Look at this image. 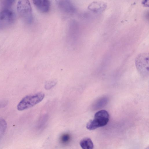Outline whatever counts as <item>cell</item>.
I'll use <instances>...</instances> for the list:
<instances>
[{"mask_svg": "<svg viewBox=\"0 0 149 149\" xmlns=\"http://www.w3.org/2000/svg\"><path fill=\"white\" fill-rule=\"evenodd\" d=\"M45 94L39 92L28 95L23 98L18 104L17 109L19 111H23L41 102L45 97Z\"/></svg>", "mask_w": 149, "mask_h": 149, "instance_id": "cell-1", "label": "cell"}, {"mask_svg": "<svg viewBox=\"0 0 149 149\" xmlns=\"http://www.w3.org/2000/svg\"><path fill=\"white\" fill-rule=\"evenodd\" d=\"M109 120V115L105 110H101L97 112L93 120L89 121L86 126L87 128L93 130L96 128L106 125Z\"/></svg>", "mask_w": 149, "mask_h": 149, "instance_id": "cell-2", "label": "cell"}, {"mask_svg": "<svg viewBox=\"0 0 149 149\" xmlns=\"http://www.w3.org/2000/svg\"><path fill=\"white\" fill-rule=\"evenodd\" d=\"M17 10L20 17L24 21L28 24L32 22L33 17L32 8L28 0L19 1L17 4Z\"/></svg>", "mask_w": 149, "mask_h": 149, "instance_id": "cell-3", "label": "cell"}, {"mask_svg": "<svg viewBox=\"0 0 149 149\" xmlns=\"http://www.w3.org/2000/svg\"><path fill=\"white\" fill-rule=\"evenodd\" d=\"M15 16L10 9H3L0 12V29L7 27L14 22Z\"/></svg>", "mask_w": 149, "mask_h": 149, "instance_id": "cell-4", "label": "cell"}, {"mask_svg": "<svg viewBox=\"0 0 149 149\" xmlns=\"http://www.w3.org/2000/svg\"><path fill=\"white\" fill-rule=\"evenodd\" d=\"M136 64L137 68L141 72L148 71L149 54L142 53L139 54L136 59Z\"/></svg>", "mask_w": 149, "mask_h": 149, "instance_id": "cell-5", "label": "cell"}, {"mask_svg": "<svg viewBox=\"0 0 149 149\" xmlns=\"http://www.w3.org/2000/svg\"><path fill=\"white\" fill-rule=\"evenodd\" d=\"M57 3L59 9L65 13L71 14L75 11V7L70 1H58Z\"/></svg>", "mask_w": 149, "mask_h": 149, "instance_id": "cell-6", "label": "cell"}, {"mask_svg": "<svg viewBox=\"0 0 149 149\" xmlns=\"http://www.w3.org/2000/svg\"><path fill=\"white\" fill-rule=\"evenodd\" d=\"M33 3L36 8L40 12L44 13L48 12L51 6V2L48 0H34Z\"/></svg>", "mask_w": 149, "mask_h": 149, "instance_id": "cell-7", "label": "cell"}, {"mask_svg": "<svg viewBox=\"0 0 149 149\" xmlns=\"http://www.w3.org/2000/svg\"><path fill=\"white\" fill-rule=\"evenodd\" d=\"M107 3L102 1H94L89 5L88 9L95 13H100L103 11L107 7Z\"/></svg>", "mask_w": 149, "mask_h": 149, "instance_id": "cell-8", "label": "cell"}, {"mask_svg": "<svg viewBox=\"0 0 149 149\" xmlns=\"http://www.w3.org/2000/svg\"><path fill=\"white\" fill-rule=\"evenodd\" d=\"M80 145L82 149H93L94 146L91 140L88 138H85L81 140Z\"/></svg>", "mask_w": 149, "mask_h": 149, "instance_id": "cell-9", "label": "cell"}, {"mask_svg": "<svg viewBox=\"0 0 149 149\" xmlns=\"http://www.w3.org/2000/svg\"><path fill=\"white\" fill-rule=\"evenodd\" d=\"M108 102L107 98L104 97L98 100L94 104L93 106V109H100L105 106Z\"/></svg>", "mask_w": 149, "mask_h": 149, "instance_id": "cell-10", "label": "cell"}, {"mask_svg": "<svg viewBox=\"0 0 149 149\" xmlns=\"http://www.w3.org/2000/svg\"><path fill=\"white\" fill-rule=\"evenodd\" d=\"M7 127V123L3 119H0V141L3 136Z\"/></svg>", "mask_w": 149, "mask_h": 149, "instance_id": "cell-11", "label": "cell"}, {"mask_svg": "<svg viewBox=\"0 0 149 149\" xmlns=\"http://www.w3.org/2000/svg\"><path fill=\"white\" fill-rule=\"evenodd\" d=\"M71 137L68 134H63L60 138V141L62 143L65 144L68 143L70 141Z\"/></svg>", "mask_w": 149, "mask_h": 149, "instance_id": "cell-12", "label": "cell"}, {"mask_svg": "<svg viewBox=\"0 0 149 149\" xmlns=\"http://www.w3.org/2000/svg\"><path fill=\"white\" fill-rule=\"evenodd\" d=\"M14 1V0L4 1L2 3L3 9H10Z\"/></svg>", "mask_w": 149, "mask_h": 149, "instance_id": "cell-13", "label": "cell"}, {"mask_svg": "<svg viewBox=\"0 0 149 149\" xmlns=\"http://www.w3.org/2000/svg\"><path fill=\"white\" fill-rule=\"evenodd\" d=\"M56 83V82L54 81H48L45 84V88L46 89H50L55 86Z\"/></svg>", "mask_w": 149, "mask_h": 149, "instance_id": "cell-14", "label": "cell"}, {"mask_svg": "<svg viewBox=\"0 0 149 149\" xmlns=\"http://www.w3.org/2000/svg\"><path fill=\"white\" fill-rule=\"evenodd\" d=\"M143 5H144L145 6H148L149 5V1H144L143 2H142Z\"/></svg>", "mask_w": 149, "mask_h": 149, "instance_id": "cell-15", "label": "cell"}]
</instances>
